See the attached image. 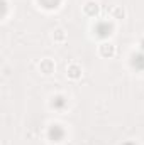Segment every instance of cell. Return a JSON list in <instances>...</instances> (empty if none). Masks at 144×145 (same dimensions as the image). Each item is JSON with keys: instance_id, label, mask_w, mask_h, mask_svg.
Segmentation results:
<instances>
[{"instance_id": "6da1fadb", "label": "cell", "mask_w": 144, "mask_h": 145, "mask_svg": "<svg viewBox=\"0 0 144 145\" xmlns=\"http://www.w3.org/2000/svg\"><path fill=\"white\" fill-rule=\"evenodd\" d=\"M102 52H103V54H114V47H112L110 44H103Z\"/></svg>"}, {"instance_id": "7a4b0ae2", "label": "cell", "mask_w": 144, "mask_h": 145, "mask_svg": "<svg viewBox=\"0 0 144 145\" xmlns=\"http://www.w3.org/2000/svg\"><path fill=\"white\" fill-rule=\"evenodd\" d=\"M78 72H76V68H71V76H76Z\"/></svg>"}]
</instances>
